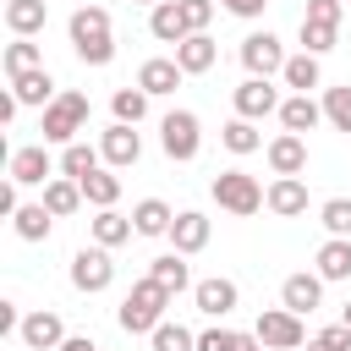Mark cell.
<instances>
[{"label":"cell","instance_id":"6da1fadb","mask_svg":"<svg viewBox=\"0 0 351 351\" xmlns=\"http://www.w3.org/2000/svg\"><path fill=\"white\" fill-rule=\"evenodd\" d=\"M66 33H71V49H77L82 66H110L115 60V33H110V11L104 5H77Z\"/></svg>","mask_w":351,"mask_h":351},{"label":"cell","instance_id":"7a4b0ae2","mask_svg":"<svg viewBox=\"0 0 351 351\" xmlns=\"http://www.w3.org/2000/svg\"><path fill=\"white\" fill-rule=\"evenodd\" d=\"M170 302H176V296H170L159 280H148V274H143V280H137V285L121 296V313H115V324H121L126 335H154V329L165 324V307H170Z\"/></svg>","mask_w":351,"mask_h":351},{"label":"cell","instance_id":"3957f363","mask_svg":"<svg viewBox=\"0 0 351 351\" xmlns=\"http://www.w3.org/2000/svg\"><path fill=\"white\" fill-rule=\"evenodd\" d=\"M88 93H77V88H60V99L38 115V132H44V143H60V148H71L77 143V132L88 126Z\"/></svg>","mask_w":351,"mask_h":351},{"label":"cell","instance_id":"277c9868","mask_svg":"<svg viewBox=\"0 0 351 351\" xmlns=\"http://www.w3.org/2000/svg\"><path fill=\"white\" fill-rule=\"evenodd\" d=\"M208 192H214V203H219L225 214L252 219V214L263 208V192H269V186H258V176H247V170H219Z\"/></svg>","mask_w":351,"mask_h":351},{"label":"cell","instance_id":"5b68a950","mask_svg":"<svg viewBox=\"0 0 351 351\" xmlns=\"http://www.w3.org/2000/svg\"><path fill=\"white\" fill-rule=\"evenodd\" d=\"M159 148H165V159H176V165L197 159V148H203L197 115H192V110H170V115L159 121Z\"/></svg>","mask_w":351,"mask_h":351},{"label":"cell","instance_id":"8992f818","mask_svg":"<svg viewBox=\"0 0 351 351\" xmlns=\"http://www.w3.org/2000/svg\"><path fill=\"white\" fill-rule=\"evenodd\" d=\"M252 335L263 340V351H302L307 346V329H302V318L291 307H263L258 324H252Z\"/></svg>","mask_w":351,"mask_h":351},{"label":"cell","instance_id":"52a82bcc","mask_svg":"<svg viewBox=\"0 0 351 351\" xmlns=\"http://www.w3.org/2000/svg\"><path fill=\"white\" fill-rule=\"evenodd\" d=\"M110 280H115L110 247H77V252H71V285H77L82 296H99V291H110Z\"/></svg>","mask_w":351,"mask_h":351},{"label":"cell","instance_id":"ba28073f","mask_svg":"<svg viewBox=\"0 0 351 351\" xmlns=\"http://www.w3.org/2000/svg\"><path fill=\"white\" fill-rule=\"evenodd\" d=\"M285 44L269 33V27H258V33H247L241 38V66H247V77H274V71H285Z\"/></svg>","mask_w":351,"mask_h":351},{"label":"cell","instance_id":"9c48e42d","mask_svg":"<svg viewBox=\"0 0 351 351\" xmlns=\"http://www.w3.org/2000/svg\"><path fill=\"white\" fill-rule=\"evenodd\" d=\"M5 181L16 186H49L55 181V159L44 143H27V148H11V165H5Z\"/></svg>","mask_w":351,"mask_h":351},{"label":"cell","instance_id":"30bf717a","mask_svg":"<svg viewBox=\"0 0 351 351\" xmlns=\"http://www.w3.org/2000/svg\"><path fill=\"white\" fill-rule=\"evenodd\" d=\"M230 104H236V115L241 121H263V115H280V88L269 82V77H247L236 93H230Z\"/></svg>","mask_w":351,"mask_h":351},{"label":"cell","instance_id":"8fae6325","mask_svg":"<svg viewBox=\"0 0 351 351\" xmlns=\"http://www.w3.org/2000/svg\"><path fill=\"white\" fill-rule=\"evenodd\" d=\"M16 340H22L27 351H60V346H66V324H60V313L33 307V313L22 318V329H16Z\"/></svg>","mask_w":351,"mask_h":351},{"label":"cell","instance_id":"7c38bea8","mask_svg":"<svg viewBox=\"0 0 351 351\" xmlns=\"http://www.w3.org/2000/svg\"><path fill=\"white\" fill-rule=\"evenodd\" d=\"M99 154H104V165L110 170H132L137 159H143V137H137V126H104L99 132Z\"/></svg>","mask_w":351,"mask_h":351},{"label":"cell","instance_id":"4fadbf2b","mask_svg":"<svg viewBox=\"0 0 351 351\" xmlns=\"http://www.w3.org/2000/svg\"><path fill=\"white\" fill-rule=\"evenodd\" d=\"M263 208L274 219H302L307 214V181L302 176H274L269 192H263Z\"/></svg>","mask_w":351,"mask_h":351},{"label":"cell","instance_id":"5bb4252c","mask_svg":"<svg viewBox=\"0 0 351 351\" xmlns=\"http://www.w3.org/2000/svg\"><path fill=\"white\" fill-rule=\"evenodd\" d=\"M280 307H291L296 318H307L313 307H324V280L307 274V269H302V274H285V280H280Z\"/></svg>","mask_w":351,"mask_h":351},{"label":"cell","instance_id":"9a60e30c","mask_svg":"<svg viewBox=\"0 0 351 351\" xmlns=\"http://www.w3.org/2000/svg\"><path fill=\"white\" fill-rule=\"evenodd\" d=\"M181 66H176V55H154V60H143L137 66V88L148 93V99H165V93H176L181 88Z\"/></svg>","mask_w":351,"mask_h":351},{"label":"cell","instance_id":"2e32d148","mask_svg":"<svg viewBox=\"0 0 351 351\" xmlns=\"http://www.w3.org/2000/svg\"><path fill=\"white\" fill-rule=\"evenodd\" d=\"M263 159H269V170H274V176H302V170H307V137L280 132V137H269Z\"/></svg>","mask_w":351,"mask_h":351},{"label":"cell","instance_id":"e0dca14e","mask_svg":"<svg viewBox=\"0 0 351 351\" xmlns=\"http://www.w3.org/2000/svg\"><path fill=\"white\" fill-rule=\"evenodd\" d=\"M192 302H197L203 318H225V313L241 302V291H236V280L214 274V280H197V285H192Z\"/></svg>","mask_w":351,"mask_h":351},{"label":"cell","instance_id":"ac0fdd59","mask_svg":"<svg viewBox=\"0 0 351 351\" xmlns=\"http://www.w3.org/2000/svg\"><path fill=\"white\" fill-rule=\"evenodd\" d=\"M203 247H208V214L181 208V214H176V225H170V252L192 258V252H203Z\"/></svg>","mask_w":351,"mask_h":351},{"label":"cell","instance_id":"d6986e66","mask_svg":"<svg viewBox=\"0 0 351 351\" xmlns=\"http://www.w3.org/2000/svg\"><path fill=\"white\" fill-rule=\"evenodd\" d=\"M148 33H154L159 44H181V38H192V27H186V11H181V0H159V5L148 11Z\"/></svg>","mask_w":351,"mask_h":351},{"label":"cell","instance_id":"ffe728a7","mask_svg":"<svg viewBox=\"0 0 351 351\" xmlns=\"http://www.w3.org/2000/svg\"><path fill=\"white\" fill-rule=\"evenodd\" d=\"M11 93H16V104L27 110V104H38V110H49L55 99H60V88H55V77L38 66V71H22V77H11Z\"/></svg>","mask_w":351,"mask_h":351},{"label":"cell","instance_id":"44dd1931","mask_svg":"<svg viewBox=\"0 0 351 351\" xmlns=\"http://www.w3.org/2000/svg\"><path fill=\"white\" fill-rule=\"evenodd\" d=\"M88 236H93V247H121V241H132L137 236V225H132V214H115V208H99L93 219H88Z\"/></svg>","mask_w":351,"mask_h":351},{"label":"cell","instance_id":"7402d4cb","mask_svg":"<svg viewBox=\"0 0 351 351\" xmlns=\"http://www.w3.org/2000/svg\"><path fill=\"white\" fill-rule=\"evenodd\" d=\"M313 263H318L313 274H318L324 285H335V280H351V236H329V241L318 247V258H313Z\"/></svg>","mask_w":351,"mask_h":351},{"label":"cell","instance_id":"603a6c76","mask_svg":"<svg viewBox=\"0 0 351 351\" xmlns=\"http://www.w3.org/2000/svg\"><path fill=\"white\" fill-rule=\"evenodd\" d=\"M214 60H219V44H214L208 33H192V38H181V44H176V66H181L186 77H203Z\"/></svg>","mask_w":351,"mask_h":351},{"label":"cell","instance_id":"cb8c5ba5","mask_svg":"<svg viewBox=\"0 0 351 351\" xmlns=\"http://www.w3.org/2000/svg\"><path fill=\"white\" fill-rule=\"evenodd\" d=\"M318 121H324V104H318L313 93H291V99L280 104V126H285V132H296V137H307Z\"/></svg>","mask_w":351,"mask_h":351},{"label":"cell","instance_id":"d4e9b609","mask_svg":"<svg viewBox=\"0 0 351 351\" xmlns=\"http://www.w3.org/2000/svg\"><path fill=\"white\" fill-rule=\"evenodd\" d=\"M44 22H49V5H44V0H5V27H11V38H33V33H44Z\"/></svg>","mask_w":351,"mask_h":351},{"label":"cell","instance_id":"484cf974","mask_svg":"<svg viewBox=\"0 0 351 351\" xmlns=\"http://www.w3.org/2000/svg\"><path fill=\"white\" fill-rule=\"evenodd\" d=\"M38 203H44L55 219H66V214H77L88 197H82V181H71V176H55V181L44 186V197H38Z\"/></svg>","mask_w":351,"mask_h":351},{"label":"cell","instance_id":"4316f807","mask_svg":"<svg viewBox=\"0 0 351 351\" xmlns=\"http://www.w3.org/2000/svg\"><path fill=\"white\" fill-rule=\"evenodd\" d=\"M132 225H137V236H170L176 208H170L165 197H143V203L132 208Z\"/></svg>","mask_w":351,"mask_h":351},{"label":"cell","instance_id":"83f0119b","mask_svg":"<svg viewBox=\"0 0 351 351\" xmlns=\"http://www.w3.org/2000/svg\"><path fill=\"white\" fill-rule=\"evenodd\" d=\"M148 280H159L170 296H181V291L192 285V269H186L181 252H159V258H148Z\"/></svg>","mask_w":351,"mask_h":351},{"label":"cell","instance_id":"f1b7e54d","mask_svg":"<svg viewBox=\"0 0 351 351\" xmlns=\"http://www.w3.org/2000/svg\"><path fill=\"white\" fill-rule=\"evenodd\" d=\"M280 82H285L291 93H313V88L324 82V66H318V55H307V49H302V55H291V60H285V71H280Z\"/></svg>","mask_w":351,"mask_h":351},{"label":"cell","instance_id":"f546056e","mask_svg":"<svg viewBox=\"0 0 351 351\" xmlns=\"http://www.w3.org/2000/svg\"><path fill=\"white\" fill-rule=\"evenodd\" d=\"M11 230H16L22 241H49V230H55V214H49L44 203H22V208L11 214Z\"/></svg>","mask_w":351,"mask_h":351},{"label":"cell","instance_id":"4dcf8cb0","mask_svg":"<svg viewBox=\"0 0 351 351\" xmlns=\"http://www.w3.org/2000/svg\"><path fill=\"white\" fill-rule=\"evenodd\" d=\"M93 170H104V154H99L93 143H71V148H60V176H71V181H88Z\"/></svg>","mask_w":351,"mask_h":351},{"label":"cell","instance_id":"1f68e13d","mask_svg":"<svg viewBox=\"0 0 351 351\" xmlns=\"http://www.w3.org/2000/svg\"><path fill=\"white\" fill-rule=\"evenodd\" d=\"M219 143H225L230 154H258V148H269V143H263V132H258V121H241V115L219 126Z\"/></svg>","mask_w":351,"mask_h":351},{"label":"cell","instance_id":"d6a6232c","mask_svg":"<svg viewBox=\"0 0 351 351\" xmlns=\"http://www.w3.org/2000/svg\"><path fill=\"white\" fill-rule=\"evenodd\" d=\"M197 351H263V340L258 335H241V329H203L197 335Z\"/></svg>","mask_w":351,"mask_h":351},{"label":"cell","instance_id":"836d02e7","mask_svg":"<svg viewBox=\"0 0 351 351\" xmlns=\"http://www.w3.org/2000/svg\"><path fill=\"white\" fill-rule=\"evenodd\" d=\"M82 197L93 203V208H115V197H121V176L104 165V170H93L88 181H82Z\"/></svg>","mask_w":351,"mask_h":351},{"label":"cell","instance_id":"e575fe53","mask_svg":"<svg viewBox=\"0 0 351 351\" xmlns=\"http://www.w3.org/2000/svg\"><path fill=\"white\" fill-rule=\"evenodd\" d=\"M44 66V49L33 38H11L5 44V77H22V71H38Z\"/></svg>","mask_w":351,"mask_h":351},{"label":"cell","instance_id":"d590c367","mask_svg":"<svg viewBox=\"0 0 351 351\" xmlns=\"http://www.w3.org/2000/svg\"><path fill=\"white\" fill-rule=\"evenodd\" d=\"M110 110H115V121H121V126H137V121L148 115V93H143L137 82H132V88H115Z\"/></svg>","mask_w":351,"mask_h":351},{"label":"cell","instance_id":"8d00e7d4","mask_svg":"<svg viewBox=\"0 0 351 351\" xmlns=\"http://www.w3.org/2000/svg\"><path fill=\"white\" fill-rule=\"evenodd\" d=\"M324 121L335 126V132H351V82H340V88H324Z\"/></svg>","mask_w":351,"mask_h":351},{"label":"cell","instance_id":"74e56055","mask_svg":"<svg viewBox=\"0 0 351 351\" xmlns=\"http://www.w3.org/2000/svg\"><path fill=\"white\" fill-rule=\"evenodd\" d=\"M335 44H340V27H329V22H307V16H302V49H307V55L324 60Z\"/></svg>","mask_w":351,"mask_h":351},{"label":"cell","instance_id":"f35d334b","mask_svg":"<svg viewBox=\"0 0 351 351\" xmlns=\"http://www.w3.org/2000/svg\"><path fill=\"white\" fill-rule=\"evenodd\" d=\"M148 340H154V351H197V335H192L186 324H170V318H165Z\"/></svg>","mask_w":351,"mask_h":351},{"label":"cell","instance_id":"ab89813d","mask_svg":"<svg viewBox=\"0 0 351 351\" xmlns=\"http://www.w3.org/2000/svg\"><path fill=\"white\" fill-rule=\"evenodd\" d=\"M318 225H324L329 236H351V197H329V203L318 208Z\"/></svg>","mask_w":351,"mask_h":351},{"label":"cell","instance_id":"60d3db41","mask_svg":"<svg viewBox=\"0 0 351 351\" xmlns=\"http://www.w3.org/2000/svg\"><path fill=\"white\" fill-rule=\"evenodd\" d=\"M307 351H351V329L346 324H329V329H318L307 340Z\"/></svg>","mask_w":351,"mask_h":351},{"label":"cell","instance_id":"b9f144b4","mask_svg":"<svg viewBox=\"0 0 351 351\" xmlns=\"http://www.w3.org/2000/svg\"><path fill=\"white\" fill-rule=\"evenodd\" d=\"M307 22H329V27H340V16H346V0H307V11H302Z\"/></svg>","mask_w":351,"mask_h":351},{"label":"cell","instance_id":"7bdbcfd3","mask_svg":"<svg viewBox=\"0 0 351 351\" xmlns=\"http://www.w3.org/2000/svg\"><path fill=\"white\" fill-rule=\"evenodd\" d=\"M181 11H186V27H192V33H208V22H214V0H181Z\"/></svg>","mask_w":351,"mask_h":351},{"label":"cell","instance_id":"ee69618b","mask_svg":"<svg viewBox=\"0 0 351 351\" xmlns=\"http://www.w3.org/2000/svg\"><path fill=\"white\" fill-rule=\"evenodd\" d=\"M219 5H225V11H230V16H241V22H258V16H263V5H269V0H219Z\"/></svg>","mask_w":351,"mask_h":351},{"label":"cell","instance_id":"f6af8a7d","mask_svg":"<svg viewBox=\"0 0 351 351\" xmlns=\"http://www.w3.org/2000/svg\"><path fill=\"white\" fill-rule=\"evenodd\" d=\"M16 110H22L16 93H0V121H16Z\"/></svg>","mask_w":351,"mask_h":351},{"label":"cell","instance_id":"bcb514c9","mask_svg":"<svg viewBox=\"0 0 351 351\" xmlns=\"http://www.w3.org/2000/svg\"><path fill=\"white\" fill-rule=\"evenodd\" d=\"M60 351H99V346H93L88 335H66V346H60Z\"/></svg>","mask_w":351,"mask_h":351},{"label":"cell","instance_id":"7dc6e473","mask_svg":"<svg viewBox=\"0 0 351 351\" xmlns=\"http://www.w3.org/2000/svg\"><path fill=\"white\" fill-rule=\"evenodd\" d=\"M340 324H346V329H351V302H346V307H340Z\"/></svg>","mask_w":351,"mask_h":351},{"label":"cell","instance_id":"c3c4849f","mask_svg":"<svg viewBox=\"0 0 351 351\" xmlns=\"http://www.w3.org/2000/svg\"><path fill=\"white\" fill-rule=\"evenodd\" d=\"M132 5H148V11H154V5H159V0H132Z\"/></svg>","mask_w":351,"mask_h":351}]
</instances>
